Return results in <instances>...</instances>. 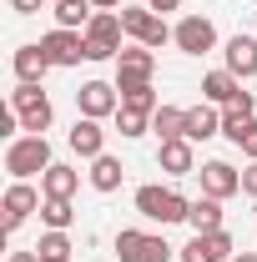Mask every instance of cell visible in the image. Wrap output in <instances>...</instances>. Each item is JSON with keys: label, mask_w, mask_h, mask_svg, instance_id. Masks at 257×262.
I'll return each instance as SVG.
<instances>
[{"label": "cell", "mask_w": 257, "mask_h": 262, "mask_svg": "<svg viewBox=\"0 0 257 262\" xmlns=\"http://www.w3.org/2000/svg\"><path fill=\"white\" fill-rule=\"evenodd\" d=\"M46 166H51V141H46V136H15V141L5 146V171H10L15 182L46 177Z\"/></svg>", "instance_id": "obj_1"}, {"label": "cell", "mask_w": 257, "mask_h": 262, "mask_svg": "<svg viewBox=\"0 0 257 262\" xmlns=\"http://www.w3.org/2000/svg\"><path fill=\"white\" fill-rule=\"evenodd\" d=\"M86 61H116L126 46H121V35H126V26H121V15L116 10H96L91 15V26H86Z\"/></svg>", "instance_id": "obj_2"}, {"label": "cell", "mask_w": 257, "mask_h": 262, "mask_svg": "<svg viewBox=\"0 0 257 262\" xmlns=\"http://www.w3.org/2000/svg\"><path fill=\"white\" fill-rule=\"evenodd\" d=\"M10 111L20 116V131L26 136H46L51 121H56V106H51V96L40 86H15L10 91Z\"/></svg>", "instance_id": "obj_3"}, {"label": "cell", "mask_w": 257, "mask_h": 262, "mask_svg": "<svg viewBox=\"0 0 257 262\" xmlns=\"http://www.w3.org/2000/svg\"><path fill=\"white\" fill-rule=\"evenodd\" d=\"M136 212L166 227V222H187L192 202H187L182 192H172V187H136Z\"/></svg>", "instance_id": "obj_4"}, {"label": "cell", "mask_w": 257, "mask_h": 262, "mask_svg": "<svg viewBox=\"0 0 257 262\" xmlns=\"http://www.w3.org/2000/svg\"><path fill=\"white\" fill-rule=\"evenodd\" d=\"M121 26H126V35L136 40V46H152V51L172 40V26L161 20L152 5H121Z\"/></svg>", "instance_id": "obj_5"}, {"label": "cell", "mask_w": 257, "mask_h": 262, "mask_svg": "<svg viewBox=\"0 0 257 262\" xmlns=\"http://www.w3.org/2000/svg\"><path fill=\"white\" fill-rule=\"evenodd\" d=\"M177 247H166V237H152V232L121 227L116 232V257L121 262H172Z\"/></svg>", "instance_id": "obj_6"}, {"label": "cell", "mask_w": 257, "mask_h": 262, "mask_svg": "<svg viewBox=\"0 0 257 262\" xmlns=\"http://www.w3.org/2000/svg\"><path fill=\"white\" fill-rule=\"evenodd\" d=\"M152 71H157V51H152V46H126V51L116 56V91H136V86H146Z\"/></svg>", "instance_id": "obj_7"}, {"label": "cell", "mask_w": 257, "mask_h": 262, "mask_svg": "<svg viewBox=\"0 0 257 262\" xmlns=\"http://www.w3.org/2000/svg\"><path fill=\"white\" fill-rule=\"evenodd\" d=\"M172 40H177L182 56H207V51L217 46V26H212L207 15H182L177 31H172Z\"/></svg>", "instance_id": "obj_8"}, {"label": "cell", "mask_w": 257, "mask_h": 262, "mask_svg": "<svg viewBox=\"0 0 257 262\" xmlns=\"http://www.w3.org/2000/svg\"><path fill=\"white\" fill-rule=\"evenodd\" d=\"M237 257V242H232V232H197L192 242L182 247V262H232Z\"/></svg>", "instance_id": "obj_9"}, {"label": "cell", "mask_w": 257, "mask_h": 262, "mask_svg": "<svg viewBox=\"0 0 257 262\" xmlns=\"http://www.w3.org/2000/svg\"><path fill=\"white\" fill-rule=\"evenodd\" d=\"M40 202H46V192H35L31 182H10V187H5V202H0V207H5V237H15V227L31 217Z\"/></svg>", "instance_id": "obj_10"}, {"label": "cell", "mask_w": 257, "mask_h": 262, "mask_svg": "<svg viewBox=\"0 0 257 262\" xmlns=\"http://www.w3.org/2000/svg\"><path fill=\"white\" fill-rule=\"evenodd\" d=\"M76 106H81V116L101 121V116H116V111H121V91L106 86V81H86V86L76 91Z\"/></svg>", "instance_id": "obj_11"}, {"label": "cell", "mask_w": 257, "mask_h": 262, "mask_svg": "<svg viewBox=\"0 0 257 262\" xmlns=\"http://www.w3.org/2000/svg\"><path fill=\"white\" fill-rule=\"evenodd\" d=\"M40 51L51 56V66H76V61H86V35L56 26L51 35H40Z\"/></svg>", "instance_id": "obj_12"}, {"label": "cell", "mask_w": 257, "mask_h": 262, "mask_svg": "<svg viewBox=\"0 0 257 262\" xmlns=\"http://www.w3.org/2000/svg\"><path fill=\"white\" fill-rule=\"evenodd\" d=\"M197 177H202V192H207V196H217V202H227V196H237V192H242V171H237L232 162H207L202 171H197Z\"/></svg>", "instance_id": "obj_13"}, {"label": "cell", "mask_w": 257, "mask_h": 262, "mask_svg": "<svg viewBox=\"0 0 257 262\" xmlns=\"http://www.w3.org/2000/svg\"><path fill=\"white\" fill-rule=\"evenodd\" d=\"M157 166L166 171V177H187V171H197V151H192V141H187V136H172V141H161Z\"/></svg>", "instance_id": "obj_14"}, {"label": "cell", "mask_w": 257, "mask_h": 262, "mask_svg": "<svg viewBox=\"0 0 257 262\" xmlns=\"http://www.w3.org/2000/svg\"><path fill=\"white\" fill-rule=\"evenodd\" d=\"M10 66H15V81H20V86H40V76L51 71V56H46L40 40H35V46H15Z\"/></svg>", "instance_id": "obj_15"}, {"label": "cell", "mask_w": 257, "mask_h": 262, "mask_svg": "<svg viewBox=\"0 0 257 262\" xmlns=\"http://www.w3.org/2000/svg\"><path fill=\"white\" fill-rule=\"evenodd\" d=\"M66 141H71L76 157H91V162L106 151V131H101V121H91V116H76V126H71Z\"/></svg>", "instance_id": "obj_16"}, {"label": "cell", "mask_w": 257, "mask_h": 262, "mask_svg": "<svg viewBox=\"0 0 257 262\" xmlns=\"http://www.w3.org/2000/svg\"><path fill=\"white\" fill-rule=\"evenodd\" d=\"M222 56H227V71H232L237 81L257 76V40L252 35H232V40L222 46Z\"/></svg>", "instance_id": "obj_17"}, {"label": "cell", "mask_w": 257, "mask_h": 262, "mask_svg": "<svg viewBox=\"0 0 257 262\" xmlns=\"http://www.w3.org/2000/svg\"><path fill=\"white\" fill-rule=\"evenodd\" d=\"M257 121V101H252V91H242V96L232 101V106H222V136L227 141H242V131Z\"/></svg>", "instance_id": "obj_18"}, {"label": "cell", "mask_w": 257, "mask_h": 262, "mask_svg": "<svg viewBox=\"0 0 257 262\" xmlns=\"http://www.w3.org/2000/svg\"><path fill=\"white\" fill-rule=\"evenodd\" d=\"M202 96L212 101V106H232V101L242 96V81H237V76H232V71H207V76H202Z\"/></svg>", "instance_id": "obj_19"}, {"label": "cell", "mask_w": 257, "mask_h": 262, "mask_svg": "<svg viewBox=\"0 0 257 262\" xmlns=\"http://www.w3.org/2000/svg\"><path fill=\"white\" fill-rule=\"evenodd\" d=\"M76 187H81V171H76V166H61V162H51V166H46V177H40V192H46V196H61V202H71Z\"/></svg>", "instance_id": "obj_20"}, {"label": "cell", "mask_w": 257, "mask_h": 262, "mask_svg": "<svg viewBox=\"0 0 257 262\" xmlns=\"http://www.w3.org/2000/svg\"><path fill=\"white\" fill-rule=\"evenodd\" d=\"M217 131H222V111H212V106H192L187 111V126H182L187 141H212Z\"/></svg>", "instance_id": "obj_21"}, {"label": "cell", "mask_w": 257, "mask_h": 262, "mask_svg": "<svg viewBox=\"0 0 257 262\" xmlns=\"http://www.w3.org/2000/svg\"><path fill=\"white\" fill-rule=\"evenodd\" d=\"M187 222H192V232H222V202L202 192L192 202V212H187Z\"/></svg>", "instance_id": "obj_22"}, {"label": "cell", "mask_w": 257, "mask_h": 262, "mask_svg": "<svg viewBox=\"0 0 257 262\" xmlns=\"http://www.w3.org/2000/svg\"><path fill=\"white\" fill-rule=\"evenodd\" d=\"M86 177H91V187H96V192H116V187H121V177H126V166L116 162V157H106V151H101Z\"/></svg>", "instance_id": "obj_23"}, {"label": "cell", "mask_w": 257, "mask_h": 262, "mask_svg": "<svg viewBox=\"0 0 257 262\" xmlns=\"http://www.w3.org/2000/svg\"><path fill=\"white\" fill-rule=\"evenodd\" d=\"M91 15H96L91 0H56V26H66V31H86Z\"/></svg>", "instance_id": "obj_24"}, {"label": "cell", "mask_w": 257, "mask_h": 262, "mask_svg": "<svg viewBox=\"0 0 257 262\" xmlns=\"http://www.w3.org/2000/svg\"><path fill=\"white\" fill-rule=\"evenodd\" d=\"M182 126H187V111H177V106H157V111H152V131H157L161 141L182 136Z\"/></svg>", "instance_id": "obj_25"}, {"label": "cell", "mask_w": 257, "mask_h": 262, "mask_svg": "<svg viewBox=\"0 0 257 262\" xmlns=\"http://www.w3.org/2000/svg\"><path fill=\"white\" fill-rule=\"evenodd\" d=\"M40 222L51 232H66L76 222V212H71V202H61V196H46V202H40Z\"/></svg>", "instance_id": "obj_26"}, {"label": "cell", "mask_w": 257, "mask_h": 262, "mask_svg": "<svg viewBox=\"0 0 257 262\" xmlns=\"http://www.w3.org/2000/svg\"><path fill=\"white\" fill-rule=\"evenodd\" d=\"M35 252L46 262H71V237H66V232H46V237L35 242Z\"/></svg>", "instance_id": "obj_27"}, {"label": "cell", "mask_w": 257, "mask_h": 262, "mask_svg": "<svg viewBox=\"0 0 257 262\" xmlns=\"http://www.w3.org/2000/svg\"><path fill=\"white\" fill-rule=\"evenodd\" d=\"M116 131H121V136H146V131H152V111L121 106V111H116Z\"/></svg>", "instance_id": "obj_28"}, {"label": "cell", "mask_w": 257, "mask_h": 262, "mask_svg": "<svg viewBox=\"0 0 257 262\" xmlns=\"http://www.w3.org/2000/svg\"><path fill=\"white\" fill-rule=\"evenodd\" d=\"M121 106H131V111H157L161 101H157V91H152V81H146V86H136V91H121Z\"/></svg>", "instance_id": "obj_29"}, {"label": "cell", "mask_w": 257, "mask_h": 262, "mask_svg": "<svg viewBox=\"0 0 257 262\" xmlns=\"http://www.w3.org/2000/svg\"><path fill=\"white\" fill-rule=\"evenodd\" d=\"M237 146L247 151V162H257V121H252L247 131H242V141H237Z\"/></svg>", "instance_id": "obj_30"}, {"label": "cell", "mask_w": 257, "mask_h": 262, "mask_svg": "<svg viewBox=\"0 0 257 262\" xmlns=\"http://www.w3.org/2000/svg\"><path fill=\"white\" fill-rule=\"evenodd\" d=\"M242 196H257V162L242 166Z\"/></svg>", "instance_id": "obj_31"}, {"label": "cell", "mask_w": 257, "mask_h": 262, "mask_svg": "<svg viewBox=\"0 0 257 262\" xmlns=\"http://www.w3.org/2000/svg\"><path fill=\"white\" fill-rule=\"evenodd\" d=\"M10 5H15V15H35V10H40L46 0H10Z\"/></svg>", "instance_id": "obj_32"}, {"label": "cell", "mask_w": 257, "mask_h": 262, "mask_svg": "<svg viewBox=\"0 0 257 262\" xmlns=\"http://www.w3.org/2000/svg\"><path fill=\"white\" fill-rule=\"evenodd\" d=\"M146 5H152V10H161V15H166V10H177L182 0H146Z\"/></svg>", "instance_id": "obj_33"}, {"label": "cell", "mask_w": 257, "mask_h": 262, "mask_svg": "<svg viewBox=\"0 0 257 262\" xmlns=\"http://www.w3.org/2000/svg\"><path fill=\"white\" fill-rule=\"evenodd\" d=\"M10 262H40V252H10Z\"/></svg>", "instance_id": "obj_34"}, {"label": "cell", "mask_w": 257, "mask_h": 262, "mask_svg": "<svg viewBox=\"0 0 257 262\" xmlns=\"http://www.w3.org/2000/svg\"><path fill=\"white\" fill-rule=\"evenodd\" d=\"M91 5H96V10H116L121 0H91Z\"/></svg>", "instance_id": "obj_35"}, {"label": "cell", "mask_w": 257, "mask_h": 262, "mask_svg": "<svg viewBox=\"0 0 257 262\" xmlns=\"http://www.w3.org/2000/svg\"><path fill=\"white\" fill-rule=\"evenodd\" d=\"M232 262H257V252H237V257H232Z\"/></svg>", "instance_id": "obj_36"}, {"label": "cell", "mask_w": 257, "mask_h": 262, "mask_svg": "<svg viewBox=\"0 0 257 262\" xmlns=\"http://www.w3.org/2000/svg\"><path fill=\"white\" fill-rule=\"evenodd\" d=\"M40 262H46V257H40Z\"/></svg>", "instance_id": "obj_37"}]
</instances>
